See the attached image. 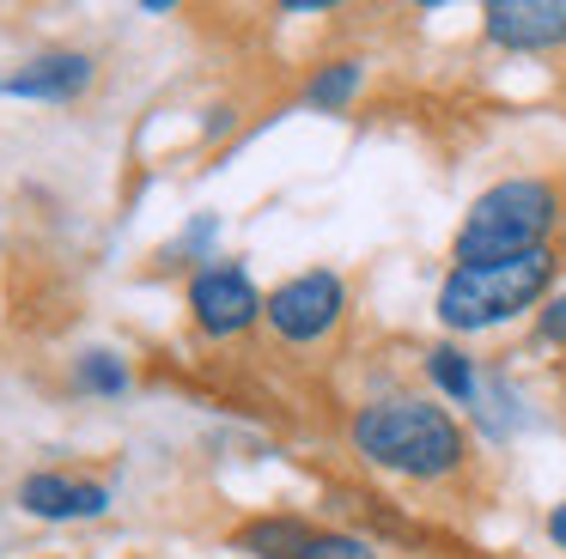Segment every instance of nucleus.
Returning a JSON list of instances; mask_svg holds the SVG:
<instances>
[{
	"instance_id": "3",
	"label": "nucleus",
	"mask_w": 566,
	"mask_h": 559,
	"mask_svg": "<svg viewBox=\"0 0 566 559\" xmlns=\"http://www.w3.org/2000/svg\"><path fill=\"white\" fill-rule=\"evenodd\" d=\"M566 201L548 177H505L469 201L463 225L451 238V262H505V255L548 250Z\"/></svg>"
},
{
	"instance_id": "2",
	"label": "nucleus",
	"mask_w": 566,
	"mask_h": 559,
	"mask_svg": "<svg viewBox=\"0 0 566 559\" xmlns=\"http://www.w3.org/2000/svg\"><path fill=\"white\" fill-rule=\"evenodd\" d=\"M554 280H560L554 243L530 255H505V262H451L432 310L451 335H481V328H500L524 310H542L554 298Z\"/></svg>"
},
{
	"instance_id": "4",
	"label": "nucleus",
	"mask_w": 566,
	"mask_h": 559,
	"mask_svg": "<svg viewBox=\"0 0 566 559\" xmlns=\"http://www.w3.org/2000/svg\"><path fill=\"white\" fill-rule=\"evenodd\" d=\"M342 316H347V280L329 274V267H305V274L281 280L262 298V323L286 347H317V340H329L342 328Z\"/></svg>"
},
{
	"instance_id": "11",
	"label": "nucleus",
	"mask_w": 566,
	"mask_h": 559,
	"mask_svg": "<svg viewBox=\"0 0 566 559\" xmlns=\"http://www.w3.org/2000/svg\"><path fill=\"white\" fill-rule=\"evenodd\" d=\"M359 85H366V67H359L354 55L323 61V67L311 73V85H305V104L323 109V116H335V109H347V104L359 97Z\"/></svg>"
},
{
	"instance_id": "6",
	"label": "nucleus",
	"mask_w": 566,
	"mask_h": 559,
	"mask_svg": "<svg viewBox=\"0 0 566 559\" xmlns=\"http://www.w3.org/2000/svg\"><path fill=\"white\" fill-rule=\"evenodd\" d=\"M481 31L512 55H548L566 49V0H488Z\"/></svg>"
},
{
	"instance_id": "1",
	"label": "nucleus",
	"mask_w": 566,
	"mask_h": 559,
	"mask_svg": "<svg viewBox=\"0 0 566 559\" xmlns=\"http://www.w3.org/2000/svg\"><path fill=\"white\" fill-rule=\"evenodd\" d=\"M354 450L384 474H402V481H451L469 462V437L457 425L451 408L427 395H384L366 401L354 413Z\"/></svg>"
},
{
	"instance_id": "14",
	"label": "nucleus",
	"mask_w": 566,
	"mask_h": 559,
	"mask_svg": "<svg viewBox=\"0 0 566 559\" xmlns=\"http://www.w3.org/2000/svg\"><path fill=\"white\" fill-rule=\"evenodd\" d=\"M536 335L548 340V347H566V286H560V292H554V298L536 310Z\"/></svg>"
},
{
	"instance_id": "9",
	"label": "nucleus",
	"mask_w": 566,
	"mask_h": 559,
	"mask_svg": "<svg viewBox=\"0 0 566 559\" xmlns=\"http://www.w3.org/2000/svg\"><path fill=\"white\" fill-rule=\"evenodd\" d=\"M311 541H317V523L293 517V510H262L244 529H232V553L244 559H305Z\"/></svg>"
},
{
	"instance_id": "5",
	"label": "nucleus",
	"mask_w": 566,
	"mask_h": 559,
	"mask_svg": "<svg viewBox=\"0 0 566 559\" xmlns=\"http://www.w3.org/2000/svg\"><path fill=\"white\" fill-rule=\"evenodd\" d=\"M189 316H196V328L208 340L244 335V328L262 316V292H256V280L244 274V262L208 255V262L189 274Z\"/></svg>"
},
{
	"instance_id": "13",
	"label": "nucleus",
	"mask_w": 566,
	"mask_h": 559,
	"mask_svg": "<svg viewBox=\"0 0 566 559\" xmlns=\"http://www.w3.org/2000/svg\"><path fill=\"white\" fill-rule=\"evenodd\" d=\"M305 559H378V547L366 535H347V529H317V541L305 547Z\"/></svg>"
},
{
	"instance_id": "8",
	"label": "nucleus",
	"mask_w": 566,
	"mask_h": 559,
	"mask_svg": "<svg viewBox=\"0 0 566 559\" xmlns=\"http://www.w3.org/2000/svg\"><path fill=\"white\" fill-rule=\"evenodd\" d=\"M92 55H80V49H50V55H31L25 67L7 80V92L13 97H38V104H67V97H80L92 85Z\"/></svg>"
},
{
	"instance_id": "10",
	"label": "nucleus",
	"mask_w": 566,
	"mask_h": 559,
	"mask_svg": "<svg viewBox=\"0 0 566 559\" xmlns=\"http://www.w3.org/2000/svg\"><path fill=\"white\" fill-rule=\"evenodd\" d=\"M427 377H432V389H439V395L451 401V408L481 413V371H475V359H469L463 347L439 340V347L427 352Z\"/></svg>"
},
{
	"instance_id": "15",
	"label": "nucleus",
	"mask_w": 566,
	"mask_h": 559,
	"mask_svg": "<svg viewBox=\"0 0 566 559\" xmlns=\"http://www.w3.org/2000/svg\"><path fill=\"white\" fill-rule=\"evenodd\" d=\"M548 541H554V547H560V553H566V498H560V505L548 510Z\"/></svg>"
},
{
	"instance_id": "7",
	"label": "nucleus",
	"mask_w": 566,
	"mask_h": 559,
	"mask_svg": "<svg viewBox=\"0 0 566 559\" xmlns=\"http://www.w3.org/2000/svg\"><path fill=\"white\" fill-rule=\"evenodd\" d=\"M19 510L43 523H80V517H104L111 510V486L86 481V474H62V468H38L19 481Z\"/></svg>"
},
{
	"instance_id": "12",
	"label": "nucleus",
	"mask_w": 566,
	"mask_h": 559,
	"mask_svg": "<svg viewBox=\"0 0 566 559\" xmlns=\"http://www.w3.org/2000/svg\"><path fill=\"white\" fill-rule=\"evenodd\" d=\"M74 383L86 389V395H123V389H128V365L116 359V352H80V359H74Z\"/></svg>"
}]
</instances>
